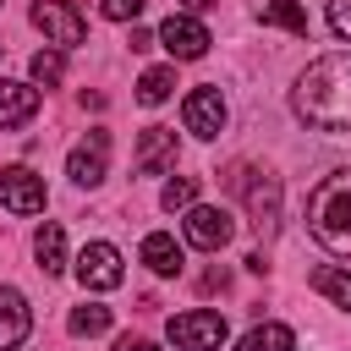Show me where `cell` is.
I'll list each match as a JSON object with an SVG mask.
<instances>
[{"mask_svg": "<svg viewBox=\"0 0 351 351\" xmlns=\"http://www.w3.org/2000/svg\"><path fill=\"white\" fill-rule=\"evenodd\" d=\"M291 110L296 121H307L313 132H351V55H318L296 88H291Z\"/></svg>", "mask_w": 351, "mask_h": 351, "instance_id": "1", "label": "cell"}, {"mask_svg": "<svg viewBox=\"0 0 351 351\" xmlns=\"http://www.w3.org/2000/svg\"><path fill=\"white\" fill-rule=\"evenodd\" d=\"M307 230L324 252L351 258V170H329L307 197Z\"/></svg>", "mask_w": 351, "mask_h": 351, "instance_id": "2", "label": "cell"}, {"mask_svg": "<svg viewBox=\"0 0 351 351\" xmlns=\"http://www.w3.org/2000/svg\"><path fill=\"white\" fill-rule=\"evenodd\" d=\"M225 335H230L225 318L208 313V307H192V313H176V318H170V340H176L181 351H219Z\"/></svg>", "mask_w": 351, "mask_h": 351, "instance_id": "3", "label": "cell"}, {"mask_svg": "<svg viewBox=\"0 0 351 351\" xmlns=\"http://www.w3.org/2000/svg\"><path fill=\"white\" fill-rule=\"evenodd\" d=\"M181 121H186V132L192 137H219L225 132V121H230V110H225V93L219 88H192L186 99H181Z\"/></svg>", "mask_w": 351, "mask_h": 351, "instance_id": "4", "label": "cell"}, {"mask_svg": "<svg viewBox=\"0 0 351 351\" xmlns=\"http://www.w3.org/2000/svg\"><path fill=\"white\" fill-rule=\"evenodd\" d=\"M77 280H82V291H115V285L126 280V269H121V247H110V241H88V247L77 252Z\"/></svg>", "mask_w": 351, "mask_h": 351, "instance_id": "5", "label": "cell"}, {"mask_svg": "<svg viewBox=\"0 0 351 351\" xmlns=\"http://www.w3.org/2000/svg\"><path fill=\"white\" fill-rule=\"evenodd\" d=\"M33 27L49 38V49H71V44H82V33H88V22H82L66 0H38V5H33Z\"/></svg>", "mask_w": 351, "mask_h": 351, "instance_id": "6", "label": "cell"}, {"mask_svg": "<svg viewBox=\"0 0 351 351\" xmlns=\"http://www.w3.org/2000/svg\"><path fill=\"white\" fill-rule=\"evenodd\" d=\"M154 38H159V44H165L176 60H197V55H208V44H214V38H208V27H203L192 11H176V16H165Z\"/></svg>", "mask_w": 351, "mask_h": 351, "instance_id": "7", "label": "cell"}, {"mask_svg": "<svg viewBox=\"0 0 351 351\" xmlns=\"http://www.w3.org/2000/svg\"><path fill=\"white\" fill-rule=\"evenodd\" d=\"M181 230H186V241H192V247H203V252H219V247L236 236V219H230L225 208L192 203V208H186V219H181Z\"/></svg>", "mask_w": 351, "mask_h": 351, "instance_id": "8", "label": "cell"}, {"mask_svg": "<svg viewBox=\"0 0 351 351\" xmlns=\"http://www.w3.org/2000/svg\"><path fill=\"white\" fill-rule=\"evenodd\" d=\"M0 208H11V214H44V176H33L27 165H5L0 170Z\"/></svg>", "mask_w": 351, "mask_h": 351, "instance_id": "9", "label": "cell"}, {"mask_svg": "<svg viewBox=\"0 0 351 351\" xmlns=\"http://www.w3.org/2000/svg\"><path fill=\"white\" fill-rule=\"evenodd\" d=\"M104 170H110V137H104V132H88V137L66 154V176H71L77 186H99Z\"/></svg>", "mask_w": 351, "mask_h": 351, "instance_id": "10", "label": "cell"}, {"mask_svg": "<svg viewBox=\"0 0 351 351\" xmlns=\"http://www.w3.org/2000/svg\"><path fill=\"white\" fill-rule=\"evenodd\" d=\"M241 192H247V214H252V225L269 236V230L280 225V181H274L269 170H247V176H241Z\"/></svg>", "mask_w": 351, "mask_h": 351, "instance_id": "11", "label": "cell"}, {"mask_svg": "<svg viewBox=\"0 0 351 351\" xmlns=\"http://www.w3.org/2000/svg\"><path fill=\"white\" fill-rule=\"evenodd\" d=\"M33 329V307L16 285H0V351H16Z\"/></svg>", "mask_w": 351, "mask_h": 351, "instance_id": "12", "label": "cell"}, {"mask_svg": "<svg viewBox=\"0 0 351 351\" xmlns=\"http://www.w3.org/2000/svg\"><path fill=\"white\" fill-rule=\"evenodd\" d=\"M176 165V132L170 126H148L137 137V176H165Z\"/></svg>", "mask_w": 351, "mask_h": 351, "instance_id": "13", "label": "cell"}, {"mask_svg": "<svg viewBox=\"0 0 351 351\" xmlns=\"http://www.w3.org/2000/svg\"><path fill=\"white\" fill-rule=\"evenodd\" d=\"M33 115H38V88L0 77V126H27Z\"/></svg>", "mask_w": 351, "mask_h": 351, "instance_id": "14", "label": "cell"}, {"mask_svg": "<svg viewBox=\"0 0 351 351\" xmlns=\"http://www.w3.org/2000/svg\"><path fill=\"white\" fill-rule=\"evenodd\" d=\"M33 258H38L44 274H60V269H66V230H60L55 219L38 225V236H33Z\"/></svg>", "mask_w": 351, "mask_h": 351, "instance_id": "15", "label": "cell"}, {"mask_svg": "<svg viewBox=\"0 0 351 351\" xmlns=\"http://www.w3.org/2000/svg\"><path fill=\"white\" fill-rule=\"evenodd\" d=\"M143 263H148L154 274H176V269H181V241H176L170 230H148V236H143Z\"/></svg>", "mask_w": 351, "mask_h": 351, "instance_id": "16", "label": "cell"}, {"mask_svg": "<svg viewBox=\"0 0 351 351\" xmlns=\"http://www.w3.org/2000/svg\"><path fill=\"white\" fill-rule=\"evenodd\" d=\"M236 351H296V335H291L285 324H252V329L236 340Z\"/></svg>", "mask_w": 351, "mask_h": 351, "instance_id": "17", "label": "cell"}, {"mask_svg": "<svg viewBox=\"0 0 351 351\" xmlns=\"http://www.w3.org/2000/svg\"><path fill=\"white\" fill-rule=\"evenodd\" d=\"M313 291H318V296H329L340 313H351V269H340V263L313 269Z\"/></svg>", "mask_w": 351, "mask_h": 351, "instance_id": "18", "label": "cell"}, {"mask_svg": "<svg viewBox=\"0 0 351 351\" xmlns=\"http://www.w3.org/2000/svg\"><path fill=\"white\" fill-rule=\"evenodd\" d=\"M258 22H263V27H285V33L307 38V11H302L296 0H269V5L258 11Z\"/></svg>", "mask_w": 351, "mask_h": 351, "instance_id": "19", "label": "cell"}, {"mask_svg": "<svg viewBox=\"0 0 351 351\" xmlns=\"http://www.w3.org/2000/svg\"><path fill=\"white\" fill-rule=\"evenodd\" d=\"M170 93H176V66H154V71L137 77V104L154 110V104H165Z\"/></svg>", "mask_w": 351, "mask_h": 351, "instance_id": "20", "label": "cell"}, {"mask_svg": "<svg viewBox=\"0 0 351 351\" xmlns=\"http://www.w3.org/2000/svg\"><path fill=\"white\" fill-rule=\"evenodd\" d=\"M66 329H71V335H82V340H93V335H104V329H110V307H99V302H82V307H71Z\"/></svg>", "mask_w": 351, "mask_h": 351, "instance_id": "21", "label": "cell"}, {"mask_svg": "<svg viewBox=\"0 0 351 351\" xmlns=\"http://www.w3.org/2000/svg\"><path fill=\"white\" fill-rule=\"evenodd\" d=\"M27 71H33V82H38V88H55V82L66 77V49H38Z\"/></svg>", "mask_w": 351, "mask_h": 351, "instance_id": "22", "label": "cell"}, {"mask_svg": "<svg viewBox=\"0 0 351 351\" xmlns=\"http://www.w3.org/2000/svg\"><path fill=\"white\" fill-rule=\"evenodd\" d=\"M159 203H165L170 214H176V208L186 214V208L197 203V181H192V176H176V181H165V192H159Z\"/></svg>", "mask_w": 351, "mask_h": 351, "instance_id": "23", "label": "cell"}, {"mask_svg": "<svg viewBox=\"0 0 351 351\" xmlns=\"http://www.w3.org/2000/svg\"><path fill=\"white\" fill-rule=\"evenodd\" d=\"M143 5H148V0H99V16H110V22H137Z\"/></svg>", "mask_w": 351, "mask_h": 351, "instance_id": "24", "label": "cell"}, {"mask_svg": "<svg viewBox=\"0 0 351 351\" xmlns=\"http://www.w3.org/2000/svg\"><path fill=\"white\" fill-rule=\"evenodd\" d=\"M329 33L351 38V0H329Z\"/></svg>", "mask_w": 351, "mask_h": 351, "instance_id": "25", "label": "cell"}, {"mask_svg": "<svg viewBox=\"0 0 351 351\" xmlns=\"http://www.w3.org/2000/svg\"><path fill=\"white\" fill-rule=\"evenodd\" d=\"M115 351H159V346H154V340H143V335H121V340H115Z\"/></svg>", "mask_w": 351, "mask_h": 351, "instance_id": "26", "label": "cell"}, {"mask_svg": "<svg viewBox=\"0 0 351 351\" xmlns=\"http://www.w3.org/2000/svg\"><path fill=\"white\" fill-rule=\"evenodd\" d=\"M154 44H159V38H154L148 27H132V49H154Z\"/></svg>", "mask_w": 351, "mask_h": 351, "instance_id": "27", "label": "cell"}, {"mask_svg": "<svg viewBox=\"0 0 351 351\" xmlns=\"http://www.w3.org/2000/svg\"><path fill=\"white\" fill-rule=\"evenodd\" d=\"M186 5H192V11H203V5H214V0H186Z\"/></svg>", "mask_w": 351, "mask_h": 351, "instance_id": "28", "label": "cell"}]
</instances>
